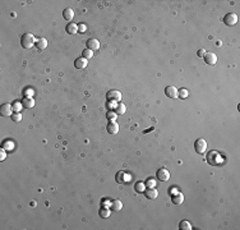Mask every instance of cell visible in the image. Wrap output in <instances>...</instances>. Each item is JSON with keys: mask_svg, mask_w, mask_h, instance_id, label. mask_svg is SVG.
Here are the masks:
<instances>
[{"mask_svg": "<svg viewBox=\"0 0 240 230\" xmlns=\"http://www.w3.org/2000/svg\"><path fill=\"white\" fill-rule=\"evenodd\" d=\"M20 45H22L23 49H31L33 45H36L35 41V36L27 32V33H23L22 37H20Z\"/></svg>", "mask_w": 240, "mask_h": 230, "instance_id": "1", "label": "cell"}, {"mask_svg": "<svg viewBox=\"0 0 240 230\" xmlns=\"http://www.w3.org/2000/svg\"><path fill=\"white\" fill-rule=\"evenodd\" d=\"M194 150H195L197 153L203 155L206 152V150H207V142H206V140H203V138H198V140L195 141V143H194Z\"/></svg>", "mask_w": 240, "mask_h": 230, "instance_id": "2", "label": "cell"}, {"mask_svg": "<svg viewBox=\"0 0 240 230\" xmlns=\"http://www.w3.org/2000/svg\"><path fill=\"white\" fill-rule=\"evenodd\" d=\"M223 23L226 26H235L238 23V15L235 13H227L225 17H223Z\"/></svg>", "mask_w": 240, "mask_h": 230, "instance_id": "3", "label": "cell"}, {"mask_svg": "<svg viewBox=\"0 0 240 230\" xmlns=\"http://www.w3.org/2000/svg\"><path fill=\"white\" fill-rule=\"evenodd\" d=\"M156 176H157V179H158V180H161V181H166V180H169V179H170V173H169V170H167V169L161 168V169H158V170H157Z\"/></svg>", "mask_w": 240, "mask_h": 230, "instance_id": "4", "label": "cell"}, {"mask_svg": "<svg viewBox=\"0 0 240 230\" xmlns=\"http://www.w3.org/2000/svg\"><path fill=\"white\" fill-rule=\"evenodd\" d=\"M204 63L208 65H215L217 63V55L215 52H206L204 54Z\"/></svg>", "mask_w": 240, "mask_h": 230, "instance_id": "5", "label": "cell"}, {"mask_svg": "<svg viewBox=\"0 0 240 230\" xmlns=\"http://www.w3.org/2000/svg\"><path fill=\"white\" fill-rule=\"evenodd\" d=\"M165 95L167 96L169 99H176L178 97V90L175 86H167L165 88Z\"/></svg>", "mask_w": 240, "mask_h": 230, "instance_id": "6", "label": "cell"}, {"mask_svg": "<svg viewBox=\"0 0 240 230\" xmlns=\"http://www.w3.org/2000/svg\"><path fill=\"white\" fill-rule=\"evenodd\" d=\"M12 105L10 104H3L2 108H0V115L2 116H10L12 115Z\"/></svg>", "mask_w": 240, "mask_h": 230, "instance_id": "7", "label": "cell"}, {"mask_svg": "<svg viewBox=\"0 0 240 230\" xmlns=\"http://www.w3.org/2000/svg\"><path fill=\"white\" fill-rule=\"evenodd\" d=\"M87 49L92 50V51L98 50V49H100V42L96 40V39H89V40L87 41Z\"/></svg>", "mask_w": 240, "mask_h": 230, "instance_id": "8", "label": "cell"}, {"mask_svg": "<svg viewBox=\"0 0 240 230\" xmlns=\"http://www.w3.org/2000/svg\"><path fill=\"white\" fill-rule=\"evenodd\" d=\"M74 67H76L77 69H84L87 67V59H84V58L76 59V61H74Z\"/></svg>", "mask_w": 240, "mask_h": 230, "instance_id": "9", "label": "cell"}, {"mask_svg": "<svg viewBox=\"0 0 240 230\" xmlns=\"http://www.w3.org/2000/svg\"><path fill=\"white\" fill-rule=\"evenodd\" d=\"M121 208H123V203H121L120 200H114L113 202H111V206H110V210L111 211L118 212V211L121 210Z\"/></svg>", "mask_w": 240, "mask_h": 230, "instance_id": "10", "label": "cell"}, {"mask_svg": "<svg viewBox=\"0 0 240 230\" xmlns=\"http://www.w3.org/2000/svg\"><path fill=\"white\" fill-rule=\"evenodd\" d=\"M20 102H22L23 108H27V109H31V108H33V106H35V100L32 97H24Z\"/></svg>", "mask_w": 240, "mask_h": 230, "instance_id": "11", "label": "cell"}, {"mask_svg": "<svg viewBox=\"0 0 240 230\" xmlns=\"http://www.w3.org/2000/svg\"><path fill=\"white\" fill-rule=\"evenodd\" d=\"M145 196L147 197V198H150V200H154V198H157L158 192L154 189V188H148V189L145 192Z\"/></svg>", "mask_w": 240, "mask_h": 230, "instance_id": "12", "label": "cell"}, {"mask_svg": "<svg viewBox=\"0 0 240 230\" xmlns=\"http://www.w3.org/2000/svg\"><path fill=\"white\" fill-rule=\"evenodd\" d=\"M108 132L110 134H116V133L119 132V125L116 124L115 121H110L109 125H108Z\"/></svg>", "mask_w": 240, "mask_h": 230, "instance_id": "13", "label": "cell"}, {"mask_svg": "<svg viewBox=\"0 0 240 230\" xmlns=\"http://www.w3.org/2000/svg\"><path fill=\"white\" fill-rule=\"evenodd\" d=\"M63 17H64V19L65 20H68V22H70V20L73 19V17H74V12L70 9V8H67V9H64V12H63Z\"/></svg>", "mask_w": 240, "mask_h": 230, "instance_id": "14", "label": "cell"}, {"mask_svg": "<svg viewBox=\"0 0 240 230\" xmlns=\"http://www.w3.org/2000/svg\"><path fill=\"white\" fill-rule=\"evenodd\" d=\"M65 31L68 32V33H70V35H76L78 32V26L76 23H68L67 27H65Z\"/></svg>", "mask_w": 240, "mask_h": 230, "instance_id": "15", "label": "cell"}, {"mask_svg": "<svg viewBox=\"0 0 240 230\" xmlns=\"http://www.w3.org/2000/svg\"><path fill=\"white\" fill-rule=\"evenodd\" d=\"M171 201H173L174 205H181L183 201H184V196L181 193H176V194H174L171 197Z\"/></svg>", "mask_w": 240, "mask_h": 230, "instance_id": "16", "label": "cell"}, {"mask_svg": "<svg viewBox=\"0 0 240 230\" xmlns=\"http://www.w3.org/2000/svg\"><path fill=\"white\" fill-rule=\"evenodd\" d=\"M36 46H37V49L39 50H45L46 49V46H47V41H46V39H44V37H41V39H39L36 41Z\"/></svg>", "mask_w": 240, "mask_h": 230, "instance_id": "17", "label": "cell"}, {"mask_svg": "<svg viewBox=\"0 0 240 230\" xmlns=\"http://www.w3.org/2000/svg\"><path fill=\"white\" fill-rule=\"evenodd\" d=\"M108 97L110 100H115V101H119L121 99V93L119 92V91H110V92L108 93Z\"/></svg>", "mask_w": 240, "mask_h": 230, "instance_id": "18", "label": "cell"}, {"mask_svg": "<svg viewBox=\"0 0 240 230\" xmlns=\"http://www.w3.org/2000/svg\"><path fill=\"white\" fill-rule=\"evenodd\" d=\"M115 111H116V114H118V115H124L125 111H126V106L124 104H118V105H116V108H115Z\"/></svg>", "mask_w": 240, "mask_h": 230, "instance_id": "19", "label": "cell"}, {"mask_svg": "<svg viewBox=\"0 0 240 230\" xmlns=\"http://www.w3.org/2000/svg\"><path fill=\"white\" fill-rule=\"evenodd\" d=\"M179 229H181V230H190L192 229V224L189 221H186V220H183V221H180V224H179Z\"/></svg>", "mask_w": 240, "mask_h": 230, "instance_id": "20", "label": "cell"}, {"mask_svg": "<svg viewBox=\"0 0 240 230\" xmlns=\"http://www.w3.org/2000/svg\"><path fill=\"white\" fill-rule=\"evenodd\" d=\"M92 56H93V51H92V50L84 49V50L82 51V58H84V59H91Z\"/></svg>", "mask_w": 240, "mask_h": 230, "instance_id": "21", "label": "cell"}, {"mask_svg": "<svg viewBox=\"0 0 240 230\" xmlns=\"http://www.w3.org/2000/svg\"><path fill=\"white\" fill-rule=\"evenodd\" d=\"M100 216L104 217V219L109 217V216H110V210H109L108 207H102V208L100 210Z\"/></svg>", "mask_w": 240, "mask_h": 230, "instance_id": "22", "label": "cell"}, {"mask_svg": "<svg viewBox=\"0 0 240 230\" xmlns=\"http://www.w3.org/2000/svg\"><path fill=\"white\" fill-rule=\"evenodd\" d=\"M189 96V92H188V90H185V88H183V90H180V91H178V97H180V99H186Z\"/></svg>", "mask_w": 240, "mask_h": 230, "instance_id": "23", "label": "cell"}, {"mask_svg": "<svg viewBox=\"0 0 240 230\" xmlns=\"http://www.w3.org/2000/svg\"><path fill=\"white\" fill-rule=\"evenodd\" d=\"M12 108H13V110L15 111V113H19V110L23 108V105H22V102H18V101H15V102L12 105Z\"/></svg>", "mask_w": 240, "mask_h": 230, "instance_id": "24", "label": "cell"}, {"mask_svg": "<svg viewBox=\"0 0 240 230\" xmlns=\"http://www.w3.org/2000/svg\"><path fill=\"white\" fill-rule=\"evenodd\" d=\"M10 118H12V120H13V121L18 123V121H20V120H22V114L15 113V114H12V115H10Z\"/></svg>", "mask_w": 240, "mask_h": 230, "instance_id": "25", "label": "cell"}, {"mask_svg": "<svg viewBox=\"0 0 240 230\" xmlns=\"http://www.w3.org/2000/svg\"><path fill=\"white\" fill-rule=\"evenodd\" d=\"M124 174L125 173H123V172L116 174V181H118V183H124V180H123V176H124Z\"/></svg>", "mask_w": 240, "mask_h": 230, "instance_id": "26", "label": "cell"}, {"mask_svg": "<svg viewBox=\"0 0 240 230\" xmlns=\"http://www.w3.org/2000/svg\"><path fill=\"white\" fill-rule=\"evenodd\" d=\"M3 148H4V150H8V148H9V150H12V148H13V143H12V142L5 141V142L3 143Z\"/></svg>", "mask_w": 240, "mask_h": 230, "instance_id": "27", "label": "cell"}, {"mask_svg": "<svg viewBox=\"0 0 240 230\" xmlns=\"http://www.w3.org/2000/svg\"><path fill=\"white\" fill-rule=\"evenodd\" d=\"M108 119L111 120V121H114L116 119V114L113 113V111H109V113H108Z\"/></svg>", "mask_w": 240, "mask_h": 230, "instance_id": "28", "label": "cell"}, {"mask_svg": "<svg viewBox=\"0 0 240 230\" xmlns=\"http://www.w3.org/2000/svg\"><path fill=\"white\" fill-rule=\"evenodd\" d=\"M5 157H7V153H5V150H4V148H2V151H0V160H2V161H3V160H4Z\"/></svg>", "mask_w": 240, "mask_h": 230, "instance_id": "29", "label": "cell"}, {"mask_svg": "<svg viewBox=\"0 0 240 230\" xmlns=\"http://www.w3.org/2000/svg\"><path fill=\"white\" fill-rule=\"evenodd\" d=\"M204 54H206V51H204V49H201V50H198V52H197V55H198L199 58H202V56H204Z\"/></svg>", "mask_w": 240, "mask_h": 230, "instance_id": "30", "label": "cell"}, {"mask_svg": "<svg viewBox=\"0 0 240 230\" xmlns=\"http://www.w3.org/2000/svg\"><path fill=\"white\" fill-rule=\"evenodd\" d=\"M78 30L81 31V32H84V31H86V26H84V24H79L78 26Z\"/></svg>", "mask_w": 240, "mask_h": 230, "instance_id": "31", "label": "cell"}, {"mask_svg": "<svg viewBox=\"0 0 240 230\" xmlns=\"http://www.w3.org/2000/svg\"><path fill=\"white\" fill-rule=\"evenodd\" d=\"M143 187H145V185H143L142 183H138V184H137V191H138V192H139V191H143Z\"/></svg>", "mask_w": 240, "mask_h": 230, "instance_id": "32", "label": "cell"}, {"mask_svg": "<svg viewBox=\"0 0 240 230\" xmlns=\"http://www.w3.org/2000/svg\"><path fill=\"white\" fill-rule=\"evenodd\" d=\"M148 187H150V188H154V181L153 180H148Z\"/></svg>", "mask_w": 240, "mask_h": 230, "instance_id": "33", "label": "cell"}]
</instances>
